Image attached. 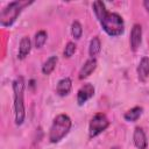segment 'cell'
<instances>
[{
	"label": "cell",
	"instance_id": "6da1fadb",
	"mask_svg": "<svg viewBox=\"0 0 149 149\" xmlns=\"http://www.w3.org/2000/svg\"><path fill=\"white\" fill-rule=\"evenodd\" d=\"M93 12L98 21L100 22L102 29L109 36L112 37L120 36L125 31V23H123L122 17L118 13L108 12L102 1L93 2Z\"/></svg>",
	"mask_w": 149,
	"mask_h": 149
},
{
	"label": "cell",
	"instance_id": "7a4b0ae2",
	"mask_svg": "<svg viewBox=\"0 0 149 149\" xmlns=\"http://www.w3.org/2000/svg\"><path fill=\"white\" fill-rule=\"evenodd\" d=\"M13 92H14V109H15V123L21 126L26 118L24 108V80L23 77H16L13 81Z\"/></svg>",
	"mask_w": 149,
	"mask_h": 149
},
{
	"label": "cell",
	"instance_id": "3957f363",
	"mask_svg": "<svg viewBox=\"0 0 149 149\" xmlns=\"http://www.w3.org/2000/svg\"><path fill=\"white\" fill-rule=\"evenodd\" d=\"M71 119L66 115V114H59L57 115L52 125L50 127V132H49V140L51 143H57L59 142L70 130L71 128Z\"/></svg>",
	"mask_w": 149,
	"mask_h": 149
},
{
	"label": "cell",
	"instance_id": "277c9868",
	"mask_svg": "<svg viewBox=\"0 0 149 149\" xmlns=\"http://www.w3.org/2000/svg\"><path fill=\"white\" fill-rule=\"evenodd\" d=\"M24 5H27V2H21V1L9 2L0 13V24L2 27L12 26L20 15Z\"/></svg>",
	"mask_w": 149,
	"mask_h": 149
},
{
	"label": "cell",
	"instance_id": "5b68a950",
	"mask_svg": "<svg viewBox=\"0 0 149 149\" xmlns=\"http://www.w3.org/2000/svg\"><path fill=\"white\" fill-rule=\"evenodd\" d=\"M109 126V121L107 119V116L102 113H97L90 122L88 126V135L90 137H95L98 136L100 133H102L107 127Z\"/></svg>",
	"mask_w": 149,
	"mask_h": 149
},
{
	"label": "cell",
	"instance_id": "8992f818",
	"mask_svg": "<svg viewBox=\"0 0 149 149\" xmlns=\"http://www.w3.org/2000/svg\"><path fill=\"white\" fill-rule=\"evenodd\" d=\"M94 95V87L92 84H84L77 92V102L79 106L84 105L88 99Z\"/></svg>",
	"mask_w": 149,
	"mask_h": 149
},
{
	"label": "cell",
	"instance_id": "52a82bcc",
	"mask_svg": "<svg viewBox=\"0 0 149 149\" xmlns=\"http://www.w3.org/2000/svg\"><path fill=\"white\" fill-rule=\"evenodd\" d=\"M142 41V27L139 23H135L130 31V48L133 51H136Z\"/></svg>",
	"mask_w": 149,
	"mask_h": 149
},
{
	"label": "cell",
	"instance_id": "ba28073f",
	"mask_svg": "<svg viewBox=\"0 0 149 149\" xmlns=\"http://www.w3.org/2000/svg\"><path fill=\"white\" fill-rule=\"evenodd\" d=\"M133 141H134V144L137 149H147L148 141H147L146 133L143 132L142 128H140V127L135 128L134 134H133Z\"/></svg>",
	"mask_w": 149,
	"mask_h": 149
},
{
	"label": "cell",
	"instance_id": "9c48e42d",
	"mask_svg": "<svg viewBox=\"0 0 149 149\" xmlns=\"http://www.w3.org/2000/svg\"><path fill=\"white\" fill-rule=\"evenodd\" d=\"M137 77L142 83H146L149 78V58L146 56L141 58L137 65Z\"/></svg>",
	"mask_w": 149,
	"mask_h": 149
},
{
	"label": "cell",
	"instance_id": "30bf717a",
	"mask_svg": "<svg viewBox=\"0 0 149 149\" xmlns=\"http://www.w3.org/2000/svg\"><path fill=\"white\" fill-rule=\"evenodd\" d=\"M95 68H97V61H95V58L87 59L84 63V65L81 66L80 71H79V76H78L79 79H85L86 77H88L95 70Z\"/></svg>",
	"mask_w": 149,
	"mask_h": 149
},
{
	"label": "cell",
	"instance_id": "8fae6325",
	"mask_svg": "<svg viewBox=\"0 0 149 149\" xmlns=\"http://www.w3.org/2000/svg\"><path fill=\"white\" fill-rule=\"evenodd\" d=\"M71 88H72V81H71L70 78L65 77V78L61 79V80L57 83L56 92H57L58 95H61V97H65V95H68V94L70 93Z\"/></svg>",
	"mask_w": 149,
	"mask_h": 149
},
{
	"label": "cell",
	"instance_id": "7c38bea8",
	"mask_svg": "<svg viewBox=\"0 0 149 149\" xmlns=\"http://www.w3.org/2000/svg\"><path fill=\"white\" fill-rule=\"evenodd\" d=\"M30 49H31V42H30V38L28 36H24L21 38L20 41V47H19V58L20 59H23L26 58V56L30 52Z\"/></svg>",
	"mask_w": 149,
	"mask_h": 149
},
{
	"label": "cell",
	"instance_id": "4fadbf2b",
	"mask_svg": "<svg viewBox=\"0 0 149 149\" xmlns=\"http://www.w3.org/2000/svg\"><path fill=\"white\" fill-rule=\"evenodd\" d=\"M142 112H143V108L140 107V106H136V107H133L130 108L129 111H127L123 115L125 120L126 121H129V122H134L136 120L140 119V116L142 115Z\"/></svg>",
	"mask_w": 149,
	"mask_h": 149
},
{
	"label": "cell",
	"instance_id": "5bb4252c",
	"mask_svg": "<svg viewBox=\"0 0 149 149\" xmlns=\"http://www.w3.org/2000/svg\"><path fill=\"white\" fill-rule=\"evenodd\" d=\"M100 49H101V42H100L99 37L94 36L91 40L90 45H88V54H90L91 58H94V56H97L100 52Z\"/></svg>",
	"mask_w": 149,
	"mask_h": 149
},
{
	"label": "cell",
	"instance_id": "9a60e30c",
	"mask_svg": "<svg viewBox=\"0 0 149 149\" xmlns=\"http://www.w3.org/2000/svg\"><path fill=\"white\" fill-rule=\"evenodd\" d=\"M57 61H58L57 56H50V57L45 61V63L43 64V66H42V72H43L44 74H50V73L55 70L56 64H57Z\"/></svg>",
	"mask_w": 149,
	"mask_h": 149
},
{
	"label": "cell",
	"instance_id": "2e32d148",
	"mask_svg": "<svg viewBox=\"0 0 149 149\" xmlns=\"http://www.w3.org/2000/svg\"><path fill=\"white\" fill-rule=\"evenodd\" d=\"M47 37H48V35H47V33L44 30L37 31L35 34V47L36 48H42L44 45L45 41H47Z\"/></svg>",
	"mask_w": 149,
	"mask_h": 149
},
{
	"label": "cell",
	"instance_id": "e0dca14e",
	"mask_svg": "<svg viewBox=\"0 0 149 149\" xmlns=\"http://www.w3.org/2000/svg\"><path fill=\"white\" fill-rule=\"evenodd\" d=\"M71 33H72V36L78 40L81 37V34H83V28H81V24L78 22V21H73L72 22V26H71Z\"/></svg>",
	"mask_w": 149,
	"mask_h": 149
},
{
	"label": "cell",
	"instance_id": "ac0fdd59",
	"mask_svg": "<svg viewBox=\"0 0 149 149\" xmlns=\"http://www.w3.org/2000/svg\"><path fill=\"white\" fill-rule=\"evenodd\" d=\"M76 44L73 42H68V44L64 48V57L70 58L74 52H76Z\"/></svg>",
	"mask_w": 149,
	"mask_h": 149
},
{
	"label": "cell",
	"instance_id": "d6986e66",
	"mask_svg": "<svg viewBox=\"0 0 149 149\" xmlns=\"http://www.w3.org/2000/svg\"><path fill=\"white\" fill-rule=\"evenodd\" d=\"M143 6L147 9V12H149V0H144L143 1Z\"/></svg>",
	"mask_w": 149,
	"mask_h": 149
},
{
	"label": "cell",
	"instance_id": "ffe728a7",
	"mask_svg": "<svg viewBox=\"0 0 149 149\" xmlns=\"http://www.w3.org/2000/svg\"><path fill=\"white\" fill-rule=\"evenodd\" d=\"M112 149H118V148H116V147H114V148H112Z\"/></svg>",
	"mask_w": 149,
	"mask_h": 149
}]
</instances>
